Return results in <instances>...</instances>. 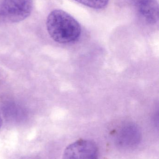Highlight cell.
Listing matches in <instances>:
<instances>
[{
  "label": "cell",
  "instance_id": "cell-1",
  "mask_svg": "<svg viewBox=\"0 0 159 159\" xmlns=\"http://www.w3.org/2000/svg\"><path fill=\"white\" fill-rule=\"evenodd\" d=\"M46 27L50 37L59 43L75 42L81 34L78 21L67 12L59 9L50 12L47 19Z\"/></svg>",
  "mask_w": 159,
  "mask_h": 159
},
{
  "label": "cell",
  "instance_id": "cell-6",
  "mask_svg": "<svg viewBox=\"0 0 159 159\" xmlns=\"http://www.w3.org/2000/svg\"><path fill=\"white\" fill-rule=\"evenodd\" d=\"M83 5L93 9H100L106 6L109 0H74Z\"/></svg>",
  "mask_w": 159,
  "mask_h": 159
},
{
  "label": "cell",
  "instance_id": "cell-7",
  "mask_svg": "<svg viewBox=\"0 0 159 159\" xmlns=\"http://www.w3.org/2000/svg\"><path fill=\"white\" fill-rule=\"evenodd\" d=\"M2 118L0 117V129L2 127Z\"/></svg>",
  "mask_w": 159,
  "mask_h": 159
},
{
  "label": "cell",
  "instance_id": "cell-2",
  "mask_svg": "<svg viewBox=\"0 0 159 159\" xmlns=\"http://www.w3.org/2000/svg\"><path fill=\"white\" fill-rule=\"evenodd\" d=\"M32 0H0V21L16 23L24 20L32 11Z\"/></svg>",
  "mask_w": 159,
  "mask_h": 159
},
{
  "label": "cell",
  "instance_id": "cell-5",
  "mask_svg": "<svg viewBox=\"0 0 159 159\" xmlns=\"http://www.w3.org/2000/svg\"><path fill=\"white\" fill-rule=\"evenodd\" d=\"M140 141V133L134 128L124 129L117 136V143L123 148H132L138 145Z\"/></svg>",
  "mask_w": 159,
  "mask_h": 159
},
{
  "label": "cell",
  "instance_id": "cell-3",
  "mask_svg": "<svg viewBox=\"0 0 159 159\" xmlns=\"http://www.w3.org/2000/svg\"><path fill=\"white\" fill-rule=\"evenodd\" d=\"M97 146L91 140L80 139L66 147L63 159H99Z\"/></svg>",
  "mask_w": 159,
  "mask_h": 159
},
{
  "label": "cell",
  "instance_id": "cell-4",
  "mask_svg": "<svg viewBox=\"0 0 159 159\" xmlns=\"http://www.w3.org/2000/svg\"><path fill=\"white\" fill-rule=\"evenodd\" d=\"M136 8L139 15L149 24H155L159 18V6L157 0H138Z\"/></svg>",
  "mask_w": 159,
  "mask_h": 159
}]
</instances>
